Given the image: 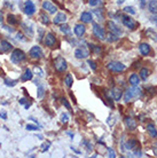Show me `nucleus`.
I'll use <instances>...</instances> for the list:
<instances>
[{"label": "nucleus", "mask_w": 157, "mask_h": 158, "mask_svg": "<svg viewBox=\"0 0 157 158\" xmlns=\"http://www.w3.org/2000/svg\"><path fill=\"white\" fill-rule=\"evenodd\" d=\"M107 68H108L110 71L113 72H122L124 70L126 69V67L123 64V63H119V62H116V61H111L107 64Z\"/></svg>", "instance_id": "7ed1b4c3"}, {"label": "nucleus", "mask_w": 157, "mask_h": 158, "mask_svg": "<svg viewBox=\"0 0 157 158\" xmlns=\"http://www.w3.org/2000/svg\"><path fill=\"white\" fill-rule=\"evenodd\" d=\"M17 38H20V39H24V38L22 37V35H21V33H17Z\"/></svg>", "instance_id": "09e8293b"}, {"label": "nucleus", "mask_w": 157, "mask_h": 158, "mask_svg": "<svg viewBox=\"0 0 157 158\" xmlns=\"http://www.w3.org/2000/svg\"><path fill=\"white\" fill-rule=\"evenodd\" d=\"M36 71H38V74H39V76H43V71H41L39 68H36Z\"/></svg>", "instance_id": "49530a36"}, {"label": "nucleus", "mask_w": 157, "mask_h": 158, "mask_svg": "<svg viewBox=\"0 0 157 158\" xmlns=\"http://www.w3.org/2000/svg\"><path fill=\"white\" fill-rule=\"evenodd\" d=\"M12 44H10L9 41H7V40H1L0 41V52L1 53H7V52H9L12 50Z\"/></svg>", "instance_id": "9b49d317"}, {"label": "nucleus", "mask_w": 157, "mask_h": 158, "mask_svg": "<svg viewBox=\"0 0 157 158\" xmlns=\"http://www.w3.org/2000/svg\"><path fill=\"white\" fill-rule=\"evenodd\" d=\"M0 147H1V144H0Z\"/></svg>", "instance_id": "864d4df0"}, {"label": "nucleus", "mask_w": 157, "mask_h": 158, "mask_svg": "<svg viewBox=\"0 0 157 158\" xmlns=\"http://www.w3.org/2000/svg\"><path fill=\"white\" fill-rule=\"evenodd\" d=\"M55 43H56V39H55V37L52 33H47V35L45 36V45L46 46L52 47V46L55 45Z\"/></svg>", "instance_id": "f8f14e48"}, {"label": "nucleus", "mask_w": 157, "mask_h": 158, "mask_svg": "<svg viewBox=\"0 0 157 158\" xmlns=\"http://www.w3.org/2000/svg\"><path fill=\"white\" fill-rule=\"evenodd\" d=\"M40 17H41V21H43V23H44V24H47V23L49 22V19H48V16H47V15L40 14Z\"/></svg>", "instance_id": "72a5a7b5"}, {"label": "nucleus", "mask_w": 157, "mask_h": 158, "mask_svg": "<svg viewBox=\"0 0 157 158\" xmlns=\"http://www.w3.org/2000/svg\"><path fill=\"white\" fill-rule=\"evenodd\" d=\"M140 6H141V8H145L146 7V0H140Z\"/></svg>", "instance_id": "a18cd8bd"}, {"label": "nucleus", "mask_w": 157, "mask_h": 158, "mask_svg": "<svg viewBox=\"0 0 157 158\" xmlns=\"http://www.w3.org/2000/svg\"><path fill=\"white\" fill-rule=\"evenodd\" d=\"M89 67H91V68H92L93 70L96 69V65H95V63H94L93 61H89Z\"/></svg>", "instance_id": "37998d69"}, {"label": "nucleus", "mask_w": 157, "mask_h": 158, "mask_svg": "<svg viewBox=\"0 0 157 158\" xmlns=\"http://www.w3.org/2000/svg\"><path fill=\"white\" fill-rule=\"evenodd\" d=\"M106 40H107L108 43H113V41L118 40V36H116L115 33H111V32H109V35L106 36Z\"/></svg>", "instance_id": "393cba45"}, {"label": "nucleus", "mask_w": 157, "mask_h": 158, "mask_svg": "<svg viewBox=\"0 0 157 158\" xmlns=\"http://www.w3.org/2000/svg\"><path fill=\"white\" fill-rule=\"evenodd\" d=\"M147 35H149L148 37H149V38H152L154 41H157V35H156V32H155V31H152V29L147 30Z\"/></svg>", "instance_id": "c85d7f7f"}, {"label": "nucleus", "mask_w": 157, "mask_h": 158, "mask_svg": "<svg viewBox=\"0 0 157 158\" xmlns=\"http://www.w3.org/2000/svg\"><path fill=\"white\" fill-rule=\"evenodd\" d=\"M1 16H2V14H1V13H0V22H1V21H2V17H1Z\"/></svg>", "instance_id": "3c124183"}, {"label": "nucleus", "mask_w": 157, "mask_h": 158, "mask_svg": "<svg viewBox=\"0 0 157 158\" xmlns=\"http://www.w3.org/2000/svg\"><path fill=\"white\" fill-rule=\"evenodd\" d=\"M68 120H69L68 114H62L61 115V122H62V123H67Z\"/></svg>", "instance_id": "4c0bfd02"}, {"label": "nucleus", "mask_w": 157, "mask_h": 158, "mask_svg": "<svg viewBox=\"0 0 157 158\" xmlns=\"http://www.w3.org/2000/svg\"><path fill=\"white\" fill-rule=\"evenodd\" d=\"M0 118L7 119V114H6V112H0Z\"/></svg>", "instance_id": "c03bdc74"}, {"label": "nucleus", "mask_w": 157, "mask_h": 158, "mask_svg": "<svg viewBox=\"0 0 157 158\" xmlns=\"http://www.w3.org/2000/svg\"><path fill=\"white\" fill-rule=\"evenodd\" d=\"M124 10H125L126 13H128V14H132V15L135 14V10L133 9V7H130V6L125 7V8H124Z\"/></svg>", "instance_id": "f704fd0d"}, {"label": "nucleus", "mask_w": 157, "mask_h": 158, "mask_svg": "<svg viewBox=\"0 0 157 158\" xmlns=\"http://www.w3.org/2000/svg\"><path fill=\"white\" fill-rule=\"evenodd\" d=\"M122 17H123V19H122L123 24L125 25V26H127L128 29H134V28H135L137 23L132 20V17H130V16H122Z\"/></svg>", "instance_id": "9d476101"}, {"label": "nucleus", "mask_w": 157, "mask_h": 158, "mask_svg": "<svg viewBox=\"0 0 157 158\" xmlns=\"http://www.w3.org/2000/svg\"><path fill=\"white\" fill-rule=\"evenodd\" d=\"M10 60L13 63H20L25 60V53L21 50H14L10 55Z\"/></svg>", "instance_id": "f03ea898"}, {"label": "nucleus", "mask_w": 157, "mask_h": 158, "mask_svg": "<svg viewBox=\"0 0 157 158\" xmlns=\"http://www.w3.org/2000/svg\"><path fill=\"white\" fill-rule=\"evenodd\" d=\"M44 87L41 86V85H39L38 86V92H37V98H39V99H41L43 96H44Z\"/></svg>", "instance_id": "2f4dec72"}, {"label": "nucleus", "mask_w": 157, "mask_h": 158, "mask_svg": "<svg viewBox=\"0 0 157 158\" xmlns=\"http://www.w3.org/2000/svg\"><path fill=\"white\" fill-rule=\"evenodd\" d=\"M60 30H61L63 33H65V35H70V33H71V31H70V26L67 24L61 25V26H60Z\"/></svg>", "instance_id": "bb28decb"}, {"label": "nucleus", "mask_w": 157, "mask_h": 158, "mask_svg": "<svg viewBox=\"0 0 157 158\" xmlns=\"http://www.w3.org/2000/svg\"><path fill=\"white\" fill-rule=\"evenodd\" d=\"M139 50H140V52H141V54L142 55H148L149 53H150V47H149V45L145 44V43L140 45Z\"/></svg>", "instance_id": "aec40b11"}, {"label": "nucleus", "mask_w": 157, "mask_h": 158, "mask_svg": "<svg viewBox=\"0 0 157 158\" xmlns=\"http://www.w3.org/2000/svg\"><path fill=\"white\" fill-rule=\"evenodd\" d=\"M84 32H85V26L82 24H78L75 26V35L78 36V37H82L84 35Z\"/></svg>", "instance_id": "412c9836"}, {"label": "nucleus", "mask_w": 157, "mask_h": 158, "mask_svg": "<svg viewBox=\"0 0 157 158\" xmlns=\"http://www.w3.org/2000/svg\"><path fill=\"white\" fill-rule=\"evenodd\" d=\"M31 79H32V71L26 69L24 71L23 76H22V81H28V80H31Z\"/></svg>", "instance_id": "5701e85b"}, {"label": "nucleus", "mask_w": 157, "mask_h": 158, "mask_svg": "<svg viewBox=\"0 0 157 158\" xmlns=\"http://www.w3.org/2000/svg\"><path fill=\"white\" fill-rule=\"evenodd\" d=\"M150 21H152V23H154V24H155V25L157 26V16H156V15H154V16H152V17H150Z\"/></svg>", "instance_id": "a19ab883"}, {"label": "nucleus", "mask_w": 157, "mask_h": 158, "mask_svg": "<svg viewBox=\"0 0 157 158\" xmlns=\"http://www.w3.org/2000/svg\"><path fill=\"white\" fill-rule=\"evenodd\" d=\"M25 129H28V131H38L40 127H37V126H34V125H26Z\"/></svg>", "instance_id": "e433bc0d"}, {"label": "nucleus", "mask_w": 157, "mask_h": 158, "mask_svg": "<svg viewBox=\"0 0 157 158\" xmlns=\"http://www.w3.org/2000/svg\"><path fill=\"white\" fill-rule=\"evenodd\" d=\"M7 21H8V23L12 25L17 24V19L15 17L14 15H8V16H7Z\"/></svg>", "instance_id": "cd10ccee"}, {"label": "nucleus", "mask_w": 157, "mask_h": 158, "mask_svg": "<svg viewBox=\"0 0 157 158\" xmlns=\"http://www.w3.org/2000/svg\"><path fill=\"white\" fill-rule=\"evenodd\" d=\"M75 56L77 59H86L89 56V50H85V48H78L75 52Z\"/></svg>", "instance_id": "ddd939ff"}, {"label": "nucleus", "mask_w": 157, "mask_h": 158, "mask_svg": "<svg viewBox=\"0 0 157 158\" xmlns=\"http://www.w3.org/2000/svg\"><path fill=\"white\" fill-rule=\"evenodd\" d=\"M93 33L94 36H96L99 39H106V32H104V29H103L101 25L99 24H93Z\"/></svg>", "instance_id": "423d86ee"}, {"label": "nucleus", "mask_w": 157, "mask_h": 158, "mask_svg": "<svg viewBox=\"0 0 157 158\" xmlns=\"http://www.w3.org/2000/svg\"><path fill=\"white\" fill-rule=\"evenodd\" d=\"M118 4H122V2H124V0H117Z\"/></svg>", "instance_id": "8fccbe9b"}, {"label": "nucleus", "mask_w": 157, "mask_h": 158, "mask_svg": "<svg viewBox=\"0 0 157 158\" xmlns=\"http://www.w3.org/2000/svg\"><path fill=\"white\" fill-rule=\"evenodd\" d=\"M5 84L7 85V86H10V87H12V86H15V85H16V81H15V80H10V79H6Z\"/></svg>", "instance_id": "c9c22d12"}, {"label": "nucleus", "mask_w": 157, "mask_h": 158, "mask_svg": "<svg viewBox=\"0 0 157 158\" xmlns=\"http://www.w3.org/2000/svg\"><path fill=\"white\" fill-rule=\"evenodd\" d=\"M122 95H123V92L119 88H117V87H113V88L111 89V96H113V100H116V101L120 100Z\"/></svg>", "instance_id": "4468645a"}, {"label": "nucleus", "mask_w": 157, "mask_h": 158, "mask_svg": "<svg viewBox=\"0 0 157 158\" xmlns=\"http://www.w3.org/2000/svg\"><path fill=\"white\" fill-rule=\"evenodd\" d=\"M141 95V89L137 87V86H134L132 88H130L126 91V93L124 94V101L125 102H128V101H131L133 98H138V96H140Z\"/></svg>", "instance_id": "f257e3e1"}, {"label": "nucleus", "mask_w": 157, "mask_h": 158, "mask_svg": "<svg viewBox=\"0 0 157 158\" xmlns=\"http://www.w3.org/2000/svg\"><path fill=\"white\" fill-rule=\"evenodd\" d=\"M20 103L21 104H25V99H21L20 100Z\"/></svg>", "instance_id": "de8ad7c7"}, {"label": "nucleus", "mask_w": 157, "mask_h": 158, "mask_svg": "<svg viewBox=\"0 0 157 158\" xmlns=\"http://www.w3.org/2000/svg\"><path fill=\"white\" fill-rule=\"evenodd\" d=\"M67 21V15L64 13H59L56 14V16L54 17V23L55 24H59V23H63Z\"/></svg>", "instance_id": "2eb2a0df"}, {"label": "nucleus", "mask_w": 157, "mask_h": 158, "mask_svg": "<svg viewBox=\"0 0 157 158\" xmlns=\"http://www.w3.org/2000/svg\"><path fill=\"white\" fill-rule=\"evenodd\" d=\"M140 77H141V79H142V80H146V79H147V77H148V70L145 69V68L140 70Z\"/></svg>", "instance_id": "7c9ffc66"}, {"label": "nucleus", "mask_w": 157, "mask_h": 158, "mask_svg": "<svg viewBox=\"0 0 157 158\" xmlns=\"http://www.w3.org/2000/svg\"><path fill=\"white\" fill-rule=\"evenodd\" d=\"M125 124H126V126H127L131 131L135 129V127H137V124H135V122H134L132 118H130V117H126V118H125Z\"/></svg>", "instance_id": "6ab92c4d"}, {"label": "nucleus", "mask_w": 157, "mask_h": 158, "mask_svg": "<svg viewBox=\"0 0 157 158\" xmlns=\"http://www.w3.org/2000/svg\"><path fill=\"white\" fill-rule=\"evenodd\" d=\"M49 146H51V142H45L43 146H41V153H45V151H47L49 148Z\"/></svg>", "instance_id": "473e14b6"}, {"label": "nucleus", "mask_w": 157, "mask_h": 158, "mask_svg": "<svg viewBox=\"0 0 157 158\" xmlns=\"http://www.w3.org/2000/svg\"><path fill=\"white\" fill-rule=\"evenodd\" d=\"M62 103H63L64 105L67 107V109H71V107H70V104H69V102H68V101H67L65 99H62Z\"/></svg>", "instance_id": "79ce46f5"}, {"label": "nucleus", "mask_w": 157, "mask_h": 158, "mask_svg": "<svg viewBox=\"0 0 157 158\" xmlns=\"http://www.w3.org/2000/svg\"><path fill=\"white\" fill-rule=\"evenodd\" d=\"M22 28L25 30V32H26V33H29V36L33 35V31H32V28H31V26H28L25 23H23V24H22Z\"/></svg>", "instance_id": "c756f323"}, {"label": "nucleus", "mask_w": 157, "mask_h": 158, "mask_svg": "<svg viewBox=\"0 0 157 158\" xmlns=\"http://www.w3.org/2000/svg\"><path fill=\"white\" fill-rule=\"evenodd\" d=\"M148 9L150 13L157 15V0H150L148 4Z\"/></svg>", "instance_id": "dca6fc26"}, {"label": "nucleus", "mask_w": 157, "mask_h": 158, "mask_svg": "<svg viewBox=\"0 0 157 158\" xmlns=\"http://www.w3.org/2000/svg\"><path fill=\"white\" fill-rule=\"evenodd\" d=\"M147 131H148V133H149V135H150L152 138H156L157 136V129H156V127L152 125V124H148L147 125Z\"/></svg>", "instance_id": "a211bd4d"}, {"label": "nucleus", "mask_w": 157, "mask_h": 158, "mask_svg": "<svg viewBox=\"0 0 157 158\" xmlns=\"http://www.w3.org/2000/svg\"><path fill=\"white\" fill-rule=\"evenodd\" d=\"M108 153H109V155H108L109 157H111V158L116 157V153H115V151H113L111 148H108Z\"/></svg>", "instance_id": "58836bf2"}, {"label": "nucleus", "mask_w": 157, "mask_h": 158, "mask_svg": "<svg viewBox=\"0 0 157 158\" xmlns=\"http://www.w3.org/2000/svg\"><path fill=\"white\" fill-rule=\"evenodd\" d=\"M130 83L133 85V86H138L139 83H140V78L138 77V74H131V77H130Z\"/></svg>", "instance_id": "b1692460"}, {"label": "nucleus", "mask_w": 157, "mask_h": 158, "mask_svg": "<svg viewBox=\"0 0 157 158\" xmlns=\"http://www.w3.org/2000/svg\"><path fill=\"white\" fill-rule=\"evenodd\" d=\"M89 4L91 6H96V5H99V4H100V0H89Z\"/></svg>", "instance_id": "ea45409f"}, {"label": "nucleus", "mask_w": 157, "mask_h": 158, "mask_svg": "<svg viewBox=\"0 0 157 158\" xmlns=\"http://www.w3.org/2000/svg\"><path fill=\"white\" fill-rule=\"evenodd\" d=\"M54 67H55V69L58 70L59 72L65 71V70H67V68H68V65H67V62H65V60H64L63 57H61V56L55 60Z\"/></svg>", "instance_id": "20e7f679"}, {"label": "nucleus", "mask_w": 157, "mask_h": 158, "mask_svg": "<svg viewBox=\"0 0 157 158\" xmlns=\"http://www.w3.org/2000/svg\"><path fill=\"white\" fill-rule=\"evenodd\" d=\"M135 146H138V142L137 140H134V139H130L126 144H125V148L127 149V150H132V149L135 148Z\"/></svg>", "instance_id": "4be33fe9"}, {"label": "nucleus", "mask_w": 157, "mask_h": 158, "mask_svg": "<svg viewBox=\"0 0 157 158\" xmlns=\"http://www.w3.org/2000/svg\"><path fill=\"white\" fill-rule=\"evenodd\" d=\"M107 26H108L109 32L115 33L116 36H120V35H122V30H120V28H119L117 24H115L113 22H108V23H107Z\"/></svg>", "instance_id": "0eeeda50"}, {"label": "nucleus", "mask_w": 157, "mask_h": 158, "mask_svg": "<svg viewBox=\"0 0 157 158\" xmlns=\"http://www.w3.org/2000/svg\"><path fill=\"white\" fill-rule=\"evenodd\" d=\"M72 81H74V80H72L71 74H67V76H65V78H64V83H65V85L68 86L69 88L72 86Z\"/></svg>", "instance_id": "a878e982"}, {"label": "nucleus", "mask_w": 157, "mask_h": 158, "mask_svg": "<svg viewBox=\"0 0 157 158\" xmlns=\"http://www.w3.org/2000/svg\"><path fill=\"white\" fill-rule=\"evenodd\" d=\"M155 153H157V146H156V148H155Z\"/></svg>", "instance_id": "603ef678"}, {"label": "nucleus", "mask_w": 157, "mask_h": 158, "mask_svg": "<svg viewBox=\"0 0 157 158\" xmlns=\"http://www.w3.org/2000/svg\"><path fill=\"white\" fill-rule=\"evenodd\" d=\"M29 55L31 59H34V60H39L44 56L43 50H41V48H40L39 46H33V47L30 50Z\"/></svg>", "instance_id": "39448f33"}, {"label": "nucleus", "mask_w": 157, "mask_h": 158, "mask_svg": "<svg viewBox=\"0 0 157 158\" xmlns=\"http://www.w3.org/2000/svg\"><path fill=\"white\" fill-rule=\"evenodd\" d=\"M24 12L26 15H32L36 12V7H34L33 2L31 0H28L24 5Z\"/></svg>", "instance_id": "1a4fd4ad"}, {"label": "nucleus", "mask_w": 157, "mask_h": 158, "mask_svg": "<svg viewBox=\"0 0 157 158\" xmlns=\"http://www.w3.org/2000/svg\"><path fill=\"white\" fill-rule=\"evenodd\" d=\"M43 8H44L45 10H47L49 14H55L56 10H58L56 6L53 5L51 1H44V2H43Z\"/></svg>", "instance_id": "6e6552de"}, {"label": "nucleus", "mask_w": 157, "mask_h": 158, "mask_svg": "<svg viewBox=\"0 0 157 158\" xmlns=\"http://www.w3.org/2000/svg\"><path fill=\"white\" fill-rule=\"evenodd\" d=\"M93 20V16L91 13H87V12H85L83 14L80 15V21L84 22V23H89L91 21Z\"/></svg>", "instance_id": "f3484780"}]
</instances>
